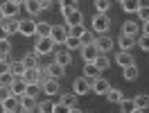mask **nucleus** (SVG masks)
Here are the masks:
<instances>
[{
	"label": "nucleus",
	"mask_w": 149,
	"mask_h": 113,
	"mask_svg": "<svg viewBox=\"0 0 149 113\" xmlns=\"http://www.w3.org/2000/svg\"><path fill=\"white\" fill-rule=\"evenodd\" d=\"M118 2H124V0H118Z\"/></svg>",
	"instance_id": "nucleus-57"
},
{
	"label": "nucleus",
	"mask_w": 149,
	"mask_h": 113,
	"mask_svg": "<svg viewBox=\"0 0 149 113\" xmlns=\"http://www.w3.org/2000/svg\"><path fill=\"white\" fill-rule=\"evenodd\" d=\"M38 2H41V9H50V7H52L50 0H38Z\"/></svg>",
	"instance_id": "nucleus-47"
},
{
	"label": "nucleus",
	"mask_w": 149,
	"mask_h": 113,
	"mask_svg": "<svg viewBox=\"0 0 149 113\" xmlns=\"http://www.w3.org/2000/svg\"><path fill=\"white\" fill-rule=\"evenodd\" d=\"M11 95V88H9V84H0V100L5 102L7 97Z\"/></svg>",
	"instance_id": "nucleus-43"
},
{
	"label": "nucleus",
	"mask_w": 149,
	"mask_h": 113,
	"mask_svg": "<svg viewBox=\"0 0 149 113\" xmlns=\"http://www.w3.org/2000/svg\"><path fill=\"white\" fill-rule=\"evenodd\" d=\"M136 14H138V18L142 20V23H145V20H149V5H142Z\"/></svg>",
	"instance_id": "nucleus-41"
},
{
	"label": "nucleus",
	"mask_w": 149,
	"mask_h": 113,
	"mask_svg": "<svg viewBox=\"0 0 149 113\" xmlns=\"http://www.w3.org/2000/svg\"><path fill=\"white\" fill-rule=\"evenodd\" d=\"M72 93L74 95H88V93H91V82H88L86 77L74 79V82H72Z\"/></svg>",
	"instance_id": "nucleus-4"
},
{
	"label": "nucleus",
	"mask_w": 149,
	"mask_h": 113,
	"mask_svg": "<svg viewBox=\"0 0 149 113\" xmlns=\"http://www.w3.org/2000/svg\"><path fill=\"white\" fill-rule=\"evenodd\" d=\"M77 100H79V95H74V93H63L61 95V104L68 106V109H74V106H77Z\"/></svg>",
	"instance_id": "nucleus-24"
},
{
	"label": "nucleus",
	"mask_w": 149,
	"mask_h": 113,
	"mask_svg": "<svg viewBox=\"0 0 149 113\" xmlns=\"http://www.w3.org/2000/svg\"><path fill=\"white\" fill-rule=\"evenodd\" d=\"M120 109H122L124 113H131L133 109H136V104H133V100H127V97H124V100L120 102Z\"/></svg>",
	"instance_id": "nucleus-38"
},
{
	"label": "nucleus",
	"mask_w": 149,
	"mask_h": 113,
	"mask_svg": "<svg viewBox=\"0 0 149 113\" xmlns=\"http://www.w3.org/2000/svg\"><path fill=\"white\" fill-rule=\"evenodd\" d=\"M138 75H140V70H138V66H136V63L124 68V79H127V82H136V79H138Z\"/></svg>",
	"instance_id": "nucleus-28"
},
{
	"label": "nucleus",
	"mask_w": 149,
	"mask_h": 113,
	"mask_svg": "<svg viewBox=\"0 0 149 113\" xmlns=\"http://www.w3.org/2000/svg\"><path fill=\"white\" fill-rule=\"evenodd\" d=\"M93 63H95V66H97V68H100V70H106V68L111 66V61H109V57H104L102 52L97 54V59H95Z\"/></svg>",
	"instance_id": "nucleus-32"
},
{
	"label": "nucleus",
	"mask_w": 149,
	"mask_h": 113,
	"mask_svg": "<svg viewBox=\"0 0 149 113\" xmlns=\"http://www.w3.org/2000/svg\"><path fill=\"white\" fill-rule=\"evenodd\" d=\"M106 100L111 104H120L122 100H124V93H122L120 88H109V91H106Z\"/></svg>",
	"instance_id": "nucleus-17"
},
{
	"label": "nucleus",
	"mask_w": 149,
	"mask_h": 113,
	"mask_svg": "<svg viewBox=\"0 0 149 113\" xmlns=\"http://www.w3.org/2000/svg\"><path fill=\"white\" fill-rule=\"evenodd\" d=\"M50 38H52L54 43H65V38H68V29H65L63 25H52Z\"/></svg>",
	"instance_id": "nucleus-10"
},
{
	"label": "nucleus",
	"mask_w": 149,
	"mask_h": 113,
	"mask_svg": "<svg viewBox=\"0 0 149 113\" xmlns=\"http://www.w3.org/2000/svg\"><path fill=\"white\" fill-rule=\"evenodd\" d=\"M109 7H111V0H95V9H97V14H106Z\"/></svg>",
	"instance_id": "nucleus-33"
},
{
	"label": "nucleus",
	"mask_w": 149,
	"mask_h": 113,
	"mask_svg": "<svg viewBox=\"0 0 149 113\" xmlns=\"http://www.w3.org/2000/svg\"><path fill=\"white\" fill-rule=\"evenodd\" d=\"M138 23L136 20H124V25H122V34H127V36H136L138 34Z\"/></svg>",
	"instance_id": "nucleus-20"
},
{
	"label": "nucleus",
	"mask_w": 149,
	"mask_h": 113,
	"mask_svg": "<svg viewBox=\"0 0 149 113\" xmlns=\"http://www.w3.org/2000/svg\"><path fill=\"white\" fill-rule=\"evenodd\" d=\"M50 32H52L50 23H36V38H47Z\"/></svg>",
	"instance_id": "nucleus-25"
},
{
	"label": "nucleus",
	"mask_w": 149,
	"mask_h": 113,
	"mask_svg": "<svg viewBox=\"0 0 149 113\" xmlns=\"http://www.w3.org/2000/svg\"><path fill=\"white\" fill-rule=\"evenodd\" d=\"M2 20H5V11H2V5H0V25H2Z\"/></svg>",
	"instance_id": "nucleus-51"
},
{
	"label": "nucleus",
	"mask_w": 149,
	"mask_h": 113,
	"mask_svg": "<svg viewBox=\"0 0 149 113\" xmlns=\"http://www.w3.org/2000/svg\"><path fill=\"white\" fill-rule=\"evenodd\" d=\"M50 2H59V0H50Z\"/></svg>",
	"instance_id": "nucleus-56"
},
{
	"label": "nucleus",
	"mask_w": 149,
	"mask_h": 113,
	"mask_svg": "<svg viewBox=\"0 0 149 113\" xmlns=\"http://www.w3.org/2000/svg\"><path fill=\"white\" fill-rule=\"evenodd\" d=\"M9 66H11L9 57H0V77H2V75H7V73H9Z\"/></svg>",
	"instance_id": "nucleus-36"
},
{
	"label": "nucleus",
	"mask_w": 149,
	"mask_h": 113,
	"mask_svg": "<svg viewBox=\"0 0 149 113\" xmlns=\"http://www.w3.org/2000/svg\"><path fill=\"white\" fill-rule=\"evenodd\" d=\"M95 45H97V50H100L102 54H106V52H111V50H113V45H115V43H113V38H111V36L102 34L100 38H95Z\"/></svg>",
	"instance_id": "nucleus-8"
},
{
	"label": "nucleus",
	"mask_w": 149,
	"mask_h": 113,
	"mask_svg": "<svg viewBox=\"0 0 149 113\" xmlns=\"http://www.w3.org/2000/svg\"><path fill=\"white\" fill-rule=\"evenodd\" d=\"M109 27H111V18H109L106 14H97V16L93 18V29L97 32V34H106Z\"/></svg>",
	"instance_id": "nucleus-1"
},
{
	"label": "nucleus",
	"mask_w": 149,
	"mask_h": 113,
	"mask_svg": "<svg viewBox=\"0 0 149 113\" xmlns=\"http://www.w3.org/2000/svg\"><path fill=\"white\" fill-rule=\"evenodd\" d=\"M2 104H5V111H14V113H16V111H18V106H20V100L16 97V95H9Z\"/></svg>",
	"instance_id": "nucleus-26"
},
{
	"label": "nucleus",
	"mask_w": 149,
	"mask_h": 113,
	"mask_svg": "<svg viewBox=\"0 0 149 113\" xmlns=\"http://www.w3.org/2000/svg\"><path fill=\"white\" fill-rule=\"evenodd\" d=\"M54 50V41L47 36V38H36V43H34V52H36L38 57L41 54H50Z\"/></svg>",
	"instance_id": "nucleus-2"
},
{
	"label": "nucleus",
	"mask_w": 149,
	"mask_h": 113,
	"mask_svg": "<svg viewBox=\"0 0 149 113\" xmlns=\"http://www.w3.org/2000/svg\"><path fill=\"white\" fill-rule=\"evenodd\" d=\"M25 9H27L29 16H36L38 11H43V9H41V2H38V0H27V2H25Z\"/></svg>",
	"instance_id": "nucleus-29"
},
{
	"label": "nucleus",
	"mask_w": 149,
	"mask_h": 113,
	"mask_svg": "<svg viewBox=\"0 0 149 113\" xmlns=\"http://www.w3.org/2000/svg\"><path fill=\"white\" fill-rule=\"evenodd\" d=\"M79 41H81V45H88V43H95V38H93V32H91V29H86L84 34L79 36Z\"/></svg>",
	"instance_id": "nucleus-39"
},
{
	"label": "nucleus",
	"mask_w": 149,
	"mask_h": 113,
	"mask_svg": "<svg viewBox=\"0 0 149 113\" xmlns=\"http://www.w3.org/2000/svg\"><path fill=\"white\" fill-rule=\"evenodd\" d=\"M20 61H23V66H25V68H38V54H36V52H29V54H25Z\"/></svg>",
	"instance_id": "nucleus-22"
},
{
	"label": "nucleus",
	"mask_w": 149,
	"mask_h": 113,
	"mask_svg": "<svg viewBox=\"0 0 149 113\" xmlns=\"http://www.w3.org/2000/svg\"><path fill=\"white\" fill-rule=\"evenodd\" d=\"M115 61H118V63H120L122 68H127V66H133V63H136V59L131 57V52H124V50H122V52H118Z\"/></svg>",
	"instance_id": "nucleus-16"
},
{
	"label": "nucleus",
	"mask_w": 149,
	"mask_h": 113,
	"mask_svg": "<svg viewBox=\"0 0 149 113\" xmlns=\"http://www.w3.org/2000/svg\"><path fill=\"white\" fill-rule=\"evenodd\" d=\"M25 70H27V68L23 66V61H11L9 75H11V77H23V75H25Z\"/></svg>",
	"instance_id": "nucleus-21"
},
{
	"label": "nucleus",
	"mask_w": 149,
	"mask_h": 113,
	"mask_svg": "<svg viewBox=\"0 0 149 113\" xmlns=\"http://www.w3.org/2000/svg\"><path fill=\"white\" fill-rule=\"evenodd\" d=\"M142 34H149V20H145V23H142Z\"/></svg>",
	"instance_id": "nucleus-48"
},
{
	"label": "nucleus",
	"mask_w": 149,
	"mask_h": 113,
	"mask_svg": "<svg viewBox=\"0 0 149 113\" xmlns=\"http://www.w3.org/2000/svg\"><path fill=\"white\" fill-rule=\"evenodd\" d=\"M41 88H43V93H45V95H56V93H61L59 79H52V77H47L45 82L41 84Z\"/></svg>",
	"instance_id": "nucleus-9"
},
{
	"label": "nucleus",
	"mask_w": 149,
	"mask_h": 113,
	"mask_svg": "<svg viewBox=\"0 0 149 113\" xmlns=\"http://www.w3.org/2000/svg\"><path fill=\"white\" fill-rule=\"evenodd\" d=\"M118 43H120V47L124 50V52H131L133 47L138 45V41H136V36H127V34H120V38H118Z\"/></svg>",
	"instance_id": "nucleus-13"
},
{
	"label": "nucleus",
	"mask_w": 149,
	"mask_h": 113,
	"mask_svg": "<svg viewBox=\"0 0 149 113\" xmlns=\"http://www.w3.org/2000/svg\"><path fill=\"white\" fill-rule=\"evenodd\" d=\"M65 45H68V50H81V41L77 36H68L65 38Z\"/></svg>",
	"instance_id": "nucleus-34"
},
{
	"label": "nucleus",
	"mask_w": 149,
	"mask_h": 113,
	"mask_svg": "<svg viewBox=\"0 0 149 113\" xmlns=\"http://www.w3.org/2000/svg\"><path fill=\"white\" fill-rule=\"evenodd\" d=\"M7 36H9V34H7V32H5V27L0 25V41H2V38H7Z\"/></svg>",
	"instance_id": "nucleus-49"
},
{
	"label": "nucleus",
	"mask_w": 149,
	"mask_h": 113,
	"mask_svg": "<svg viewBox=\"0 0 149 113\" xmlns=\"http://www.w3.org/2000/svg\"><path fill=\"white\" fill-rule=\"evenodd\" d=\"M97 54H100V50H97V45H95V43L81 45V57H84V61H86V63H93L95 59H97Z\"/></svg>",
	"instance_id": "nucleus-6"
},
{
	"label": "nucleus",
	"mask_w": 149,
	"mask_h": 113,
	"mask_svg": "<svg viewBox=\"0 0 149 113\" xmlns=\"http://www.w3.org/2000/svg\"><path fill=\"white\" fill-rule=\"evenodd\" d=\"M11 79H14V77L7 73V75H2V77H0V84H11Z\"/></svg>",
	"instance_id": "nucleus-46"
},
{
	"label": "nucleus",
	"mask_w": 149,
	"mask_h": 113,
	"mask_svg": "<svg viewBox=\"0 0 149 113\" xmlns=\"http://www.w3.org/2000/svg\"><path fill=\"white\" fill-rule=\"evenodd\" d=\"M2 27H5L7 34H16V32L20 29V20L16 18V16H14V18H5L2 20Z\"/></svg>",
	"instance_id": "nucleus-15"
},
{
	"label": "nucleus",
	"mask_w": 149,
	"mask_h": 113,
	"mask_svg": "<svg viewBox=\"0 0 149 113\" xmlns=\"http://www.w3.org/2000/svg\"><path fill=\"white\" fill-rule=\"evenodd\" d=\"M18 100H20V109H32V111H36V106H38L36 97H32V95H20Z\"/></svg>",
	"instance_id": "nucleus-18"
},
{
	"label": "nucleus",
	"mask_w": 149,
	"mask_h": 113,
	"mask_svg": "<svg viewBox=\"0 0 149 113\" xmlns=\"http://www.w3.org/2000/svg\"><path fill=\"white\" fill-rule=\"evenodd\" d=\"M131 113H147V111H145V109H133Z\"/></svg>",
	"instance_id": "nucleus-54"
},
{
	"label": "nucleus",
	"mask_w": 149,
	"mask_h": 113,
	"mask_svg": "<svg viewBox=\"0 0 149 113\" xmlns=\"http://www.w3.org/2000/svg\"><path fill=\"white\" fill-rule=\"evenodd\" d=\"M111 86H109V82L104 79V77H100V79H95L93 84H91V93L93 95H106V91H109Z\"/></svg>",
	"instance_id": "nucleus-11"
},
{
	"label": "nucleus",
	"mask_w": 149,
	"mask_h": 113,
	"mask_svg": "<svg viewBox=\"0 0 149 113\" xmlns=\"http://www.w3.org/2000/svg\"><path fill=\"white\" fill-rule=\"evenodd\" d=\"M16 113H36V111H32V109H20V106H18V111H16Z\"/></svg>",
	"instance_id": "nucleus-50"
},
{
	"label": "nucleus",
	"mask_w": 149,
	"mask_h": 113,
	"mask_svg": "<svg viewBox=\"0 0 149 113\" xmlns=\"http://www.w3.org/2000/svg\"><path fill=\"white\" fill-rule=\"evenodd\" d=\"M61 9H77V0H59Z\"/></svg>",
	"instance_id": "nucleus-42"
},
{
	"label": "nucleus",
	"mask_w": 149,
	"mask_h": 113,
	"mask_svg": "<svg viewBox=\"0 0 149 113\" xmlns=\"http://www.w3.org/2000/svg\"><path fill=\"white\" fill-rule=\"evenodd\" d=\"M120 113H124V111H120Z\"/></svg>",
	"instance_id": "nucleus-59"
},
{
	"label": "nucleus",
	"mask_w": 149,
	"mask_h": 113,
	"mask_svg": "<svg viewBox=\"0 0 149 113\" xmlns=\"http://www.w3.org/2000/svg\"><path fill=\"white\" fill-rule=\"evenodd\" d=\"M100 73H102V70L95 66V63H86V66H84V77L91 82V84H93L95 79H100Z\"/></svg>",
	"instance_id": "nucleus-14"
},
{
	"label": "nucleus",
	"mask_w": 149,
	"mask_h": 113,
	"mask_svg": "<svg viewBox=\"0 0 149 113\" xmlns=\"http://www.w3.org/2000/svg\"><path fill=\"white\" fill-rule=\"evenodd\" d=\"M11 2H16V5H18V7H20V5H25L27 0H11Z\"/></svg>",
	"instance_id": "nucleus-53"
},
{
	"label": "nucleus",
	"mask_w": 149,
	"mask_h": 113,
	"mask_svg": "<svg viewBox=\"0 0 149 113\" xmlns=\"http://www.w3.org/2000/svg\"><path fill=\"white\" fill-rule=\"evenodd\" d=\"M45 70H47V77H52V79H61V77L65 75V68L61 66V63H56V61L47 63Z\"/></svg>",
	"instance_id": "nucleus-12"
},
{
	"label": "nucleus",
	"mask_w": 149,
	"mask_h": 113,
	"mask_svg": "<svg viewBox=\"0 0 149 113\" xmlns=\"http://www.w3.org/2000/svg\"><path fill=\"white\" fill-rule=\"evenodd\" d=\"M138 41V45H140V50H145V52H149V34H142L140 38H136Z\"/></svg>",
	"instance_id": "nucleus-40"
},
{
	"label": "nucleus",
	"mask_w": 149,
	"mask_h": 113,
	"mask_svg": "<svg viewBox=\"0 0 149 113\" xmlns=\"http://www.w3.org/2000/svg\"><path fill=\"white\" fill-rule=\"evenodd\" d=\"M36 111L38 113H54V102L52 100H43V102H38Z\"/></svg>",
	"instance_id": "nucleus-30"
},
{
	"label": "nucleus",
	"mask_w": 149,
	"mask_h": 113,
	"mask_svg": "<svg viewBox=\"0 0 149 113\" xmlns=\"http://www.w3.org/2000/svg\"><path fill=\"white\" fill-rule=\"evenodd\" d=\"M68 113H86V111H79V109L74 106V109H70V111H68Z\"/></svg>",
	"instance_id": "nucleus-52"
},
{
	"label": "nucleus",
	"mask_w": 149,
	"mask_h": 113,
	"mask_svg": "<svg viewBox=\"0 0 149 113\" xmlns=\"http://www.w3.org/2000/svg\"><path fill=\"white\" fill-rule=\"evenodd\" d=\"M54 61H56V63H61V66L65 68L70 61H72V57H70V52H68V50H59V52H56V57H54Z\"/></svg>",
	"instance_id": "nucleus-27"
},
{
	"label": "nucleus",
	"mask_w": 149,
	"mask_h": 113,
	"mask_svg": "<svg viewBox=\"0 0 149 113\" xmlns=\"http://www.w3.org/2000/svg\"><path fill=\"white\" fill-rule=\"evenodd\" d=\"M86 113H93V111H86Z\"/></svg>",
	"instance_id": "nucleus-58"
},
{
	"label": "nucleus",
	"mask_w": 149,
	"mask_h": 113,
	"mask_svg": "<svg viewBox=\"0 0 149 113\" xmlns=\"http://www.w3.org/2000/svg\"><path fill=\"white\" fill-rule=\"evenodd\" d=\"M9 88H11V95L20 97V95H25V91H27V84H25V79H23V77H14V79H11V84H9Z\"/></svg>",
	"instance_id": "nucleus-7"
},
{
	"label": "nucleus",
	"mask_w": 149,
	"mask_h": 113,
	"mask_svg": "<svg viewBox=\"0 0 149 113\" xmlns=\"http://www.w3.org/2000/svg\"><path fill=\"white\" fill-rule=\"evenodd\" d=\"M0 113H7V111H5V104H2V100H0Z\"/></svg>",
	"instance_id": "nucleus-55"
},
{
	"label": "nucleus",
	"mask_w": 149,
	"mask_h": 113,
	"mask_svg": "<svg viewBox=\"0 0 149 113\" xmlns=\"http://www.w3.org/2000/svg\"><path fill=\"white\" fill-rule=\"evenodd\" d=\"M140 7H142L140 0H124V2H122V9L127 11V14H136Z\"/></svg>",
	"instance_id": "nucleus-23"
},
{
	"label": "nucleus",
	"mask_w": 149,
	"mask_h": 113,
	"mask_svg": "<svg viewBox=\"0 0 149 113\" xmlns=\"http://www.w3.org/2000/svg\"><path fill=\"white\" fill-rule=\"evenodd\" d=\"M38 86H41V84H27V91H25V95L36 97V95H38Z\"/></svg>",
	"instance_id": "nucleus-44"
},
{
	"label": "nucleus",
	"mask_w": 149,
	"mask_h": 113,
	"mask_svg": "<svg viewBox=\"0 0 149 113\" xmlns=\"http://www.w3.org/2000/svg\"><path fill=\"white\" fill-rule=\"evenodd\" d=\"M23 36H36V20H29V18H20V29H18Z\"/></svg>",
	"instance_id": "nucleus-5"
},
{
	"label": "nucleus",
	"mask_w": 149,
	"mask_h": 113,
	"mask_svg": "<svg viewBox=\"0 0 149 113\" xmlns=\"http://www.w3.org/2000/svg\"><path fill=\"white\" fill-rule=\"evenodd\" d=\"M9 52H11L9 38H2V41H0V57H9Z\"/></svg>",
	"instance_id": "nucleus-35"
},
{
	"label": "nucleus",
	"mask_w": 149,
	"mask_h": 113,
	"mask_svg": "<svg viewBox=\"0 0 149 113\" xmlns=\"http://www.w3.org/2000/svg\"><path fill=\"white\" fill-rule=\"evenodd\" d=\"M133 104H136V109H145L147 111L149 109V95H136Z\"/></svg>",
	"instance_id": "nucleus-31"
},
{
	"label": "nucleus",
	"mask_w": 149,
	"mask_h": 113,
	"mask_svg": "<svg viewBox=\"0 0 149 113\" xmlns=\"http://www.w3.org/2000/svg\"><path fill=\"white\" fill-rule=\"evenodd\" d=\"M84 32H86L84 25H72V27H68V36H77V38H79Z\"/></svg>",
	"instance_id": "nucleus-37"
},
{
	"label": "nucleus",
	"mask_w": 149,
	"mask_h": 113,
	"mask_svg": "<svg viewBox=\"0 0 149 113\" xmlns=\"http://www.w3.org/2000/svg\"><path fill=\"white\" fill-rule=\"evenodd\" d=\"M2 11H5V18H14V16L18 14V5L11 2V0H7V2H2Z\"/></svg>",
	"instance_id": "nucleus-19"
},
{
	"label": "nucleus",
	"mask_w": 149,
	"mask_h": 113,
	"mask_svg": "<svg viewBox=\"0 0 149 113\" xmlns=\"http://www.w3.org/2000/svg\"><path fill=\"white\" fill-rule=\"evenodd\" d=\"M68 111H70V109H68V106H63L61 102L54 104V113H68Z\"/></svg>",
	"instance_id": "nucleus-45"
},
{
	"label": "nucleus",
	"mask_w": 149,
	"mask_h": 113,
	"mask_svg": "<svg viewBox=\"0 0 149 113\" xmlns=\"http://www.w3.org/2000/svg\"><path fill=\"white\" fill-rule=\"evenodd\" d=\"M61 14H63L65 25H68V27H72V25H81V20H84V16H81V11H79V9H61Z\"/></svg>",
	"instance_id": "nucleus-3"
}]
</instances>
